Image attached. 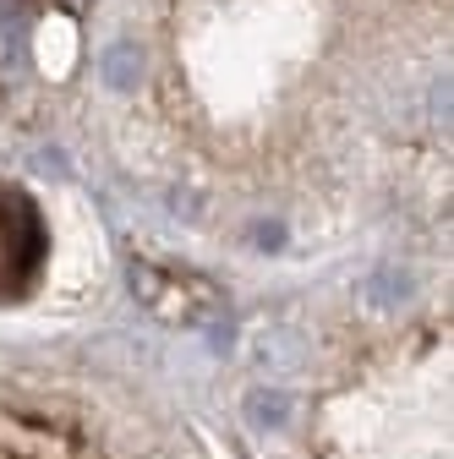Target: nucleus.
<instances>
[{
    "label": "nucleus",
    "instance_id": "obj_1",
    "mask_svg": "<svg viewBox=\"0 0 454 459\" xmlns=\"http://www.w3.org/2000/svg\"><path fill=\"white\" fill-rule=\"evenodd\" d=\"M44 224L22 192L0 186V296H22L44 268Z\"/></svg>",
    "mask_w": 454,
    "mask_h": 459
},
{
    "label": "nucleus",
    "instance_id": "obj_2",
    "mask_svg": "<svg viewBox=\"0 0 454 459\" xmlns=\"http://www.w3.org/2000/svg\"><path fill=\"white\" fill-rule=\"evenodd\" d=\"M132 290H137V301H143L153 317L181 323V328H197V323H208V317L219 312V296L208 290L203 279L170 273V268H153V263H137V268H132Z\"/></svg>",
    "mask_w": 454,
    "mask_h": 459
},
{
    "label": "nucleus",
    "instance_id": "obj_3",
    "mask_svg": "<svg viewBox=\"0 0 454 459\" xmlns=\"http://www.w3.org/2000/svg\"><path fill=\"white\" fill-rule=\"evenodd\" d=\"M104 66H109V82H116V88H132L143 77V49L137 44H116L104 55Z\"/></svg>",
    "mask_w": 454,
    "mask_h": 459
},
{
    "label": "nucleus",
    "instance_id": "obj_4",
    "mask_svg": "<svg viewBox=\"0 0 454 459\" xmlns=\"http://www.w3.org/2000/svg\"><path fill=\"white\" fill-rule=\"evenodd\" d=\"M285 411H291L285 394H252V416H258L263 427H279V421H285Z\"/></svg>",
    "mask_w": 454,
    "mask_h": 459
}]
</instances>
